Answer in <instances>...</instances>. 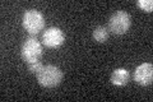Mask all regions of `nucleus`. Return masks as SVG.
<instances>
[{
    "label": "nucleus",
    "instance_id": "423d86ee",
    "mask_svg": "<svg viewBox=\"0 0 153 102\" xmlns=\"http://www.w3.org/2000/svg\"><path fill=\"white\" fill-rule=\"evenodd\" d=\"M134 82L140 86H151L153 80V65L151 63H143L139 66L135 68L133 74Z\"/></svg>",
    "mask_w": 153,
    "mask_h": 102
},
{
    "label": "nucleus",
    "instance_id": "9d476101",
    "mask_svg": "<svg viewBox=\"0 0 153 102\" xmlns=\"http://www.w3.org/2000/svg\"><path fill=\"white\" fill-rule=\"evenodd\" d=\"M42 68H44V65H42L41 61H35V63H30V64H27L28 71H30L31 74H33V75H37L38 71H40Z\"/></svg>",
    "mask_w": 153,
    "mask_h": 102
},
{
    "label": "nucleus",
    "instance_id": "6e6552de",
    "mask_svg": "<svg viewBox=\"0 0 153 102\" xmlns=\"http://www.w3.org/2000/svg\"><path fill=\"white\" fill-rule=\"evenodd\" d=\"M92 37L96 42L98 43H105L108 37H110V32H108V28L103 27V26H97L93 30V33H92Z\"/></svg>",
    "mask_w": 153,
    "mask_h": 102
},
{
    "label": "nucleus",
    "instance_id": "f257e3e1",
    "mask_svg": "<svg viewBox=\"0 0 153 102\" xmlns=\"http://www.w3.org/2000/svg\"><path fill=\"white\" fill-rule=\"evenodd\" d=\"M38 84L44 88H56L64 79V73L56 65H46L36 75Z\"/></svg>",
    "mask_w": 153,
    "mask_h": 102
},
{
    "label": "nucleus",
    "instance_id": "f03ea898",
    "mask_svg": "<svg viewBox=\"0 0 153 102\" xmlns=\"http://www.w3.org/2000/svg\"><path fill=\"white\" fill-rule=\"evenodd\" d=\"M22 26L31 36H37L45 28V17L36 9H28L22 17Z\"/></svg>",
    "mask_w": 153,
    "mask_h": 102
},
{
    "label": "nucleus",
    "instance_id": "0eeeda50",
    "mask_svg": "<svg viewBox=\"0 0 153 102\" xmlns=\"http://www.w3.org/2000/svg\"><path fill=\"white\" fill-rule=\"evenodd\" d=\"M129 78H130V75H129V71L126 69H124V68H117V69H115L111 74V83L116 87H125L128 83H129Z\"/></svg>",
    "mask_w": 153,
    "mask_h": 102
},
{
    "label": "nucleus",
    "instance_id": "20e7f679",
    "mask_svg": "<svg viewBox=\"0 0 153 102\" xmlns=\"http://www.w3.org/2000/svg\"><path fill=\"white\" fill-rule=\"evenodd\" d=\"M130 26H131V16L124 10L115 12L108 19V32L117 36L125 35L130 30Z\"/></svg>",
    "mask_w": 153,
    "mask_h": 102
},
{
    "label": "nucleus",
    "instance_id": "7ed1b4c3",
    "mask_svg": "<svg viewBox=\"0 0 153 102\" xmlns=\"http://www.w3.org/2000/svg\"><path fill=\"white\" fill-rule=\"evenodd\" d=\"M42 54H44V48H42L41 42L35 36L28 37L21 47V56L26 64L40 61Z\"/></svg>",
    "mask_w": 153,
    "mask_h": 102
},
{
    "label": "nucleus",
    "instance_id": "1a4fd4ad",
    "mask_svg": "<svg viewBox=\"0 0 153 102\" xmlns=\"http://www.w3.org/2000/svg\"><path fill=\"white\" fill-rule=\"evenodd\" d=\"M137 5H138V8H140L143 12L151 13L153 10V1L152 0H138Z\"/></svg>",
    "mask_w": 153,
    "mask_h": 102
},
{
    "label": "nucleus",
    "instance_id": "39448f33",
    "mask_svg": "<svg viewBox=\"0 0 153 102\" xmlns=\"http://www.w3.org/2000/svg\"><path fill=\"white\" fill-rule=\"evenodd\" d=\"M65 41V33L59 27H49L42 35V42L47 48H59Z\"/></svg>",
    "mask_w": 153,
    "mask_h": 102
}]
</instances>
